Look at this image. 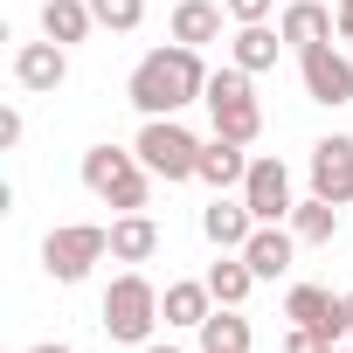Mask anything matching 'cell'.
Listing matches in <instances>:
<instances>
[{
    "label": "cell",
    "instance_id": "31",
    "mask_svg": "<svg viewBox=\"0 0 353 353\" xmlns=\"http://www.w3.org/2000/svg\"><path fill=\"white\" fill-rule=\"evenodd\" d=\"M346 319H353V298H346Z\"/></svg>",
    "mask_w": 353,
    "mask_h": 353
},
{
    "label": "cell",
    "instance_id": "2",
    "mask_svg": "<svg viewBox=\"0 0 353 353\" xmlns=\"http://www.w3.org/2000/svg\"><path fill=\"white\" fill-rule=\"evenodd\" d=\"M208 118H215V132L222 139H236V145H250L256 132H263V104H256V90H250V70L243 63H229V70H208Z\"/></svg>",
    "mask_w": 353,
    "mask_h": 353
},
{
    "label": "cell",
    "instance_id": "27",
    "mask_svg": "<svg viewBox=\"0 0 353 353\" xmlns=\"http://www.w3.org/2000/svg\"><path fill=\"white\" fill-rule=\"evenodd\" d=\"M0 145H21V111H0Z\"/></svg>",
    "mask_w": 353,
    "mask_h": 353
},
{
    "label": "cell",
    "instance_id": "14",
    "mask_svg": "<svg viewBox=\"0 0 353 353\" xmlns=\"http://www.w3.org/2000/svg\"><path fill=\"white\" fill-rule=\"evenodd\" d=\"M291 250H298V236H291V229L256 222V236L243 243V263H250L256 277H284V270H291Z\"/></svg>",
    "mask_w": 353,
    "mask_h": 353
},
{
    "label": "cell",
    "instance_id": "29",
    "mask_svg": "<svg viewBox=\"0 0 353 353\" xmlns=\"http://www.w3.org/2000/svg\"><path fill=\"white\" fill-rule=\"evenodd\" d=\"M28 353H70V346H63V339H42V346H28Z\"/></svg>",
    "mask_w": 353,
    "mask_h": 353
},
{
    "label": "cell",
    "instance_id": "21",
    "mask_svg": "<svg viewBox=\"0 0 353 353\" xmlns=\"http://www.w3.org/2000/svg\"><path fill=\"white\" fill-rule=\"evenodd\" d=\"M201 353H250V319H243L236 305L208 312V319H201Z\"/></svg>",
    "mask_w": 353,
    "mask_h": 353
},
{
    "label": "cell",
    "instance_id": "3",
    "mask_svg": "<svg viewBox=\"0 0 353 353\" xmlns=\"http://www.w3.org/2000/svg\"><path fill=\"white\" fill-rule=\"evenodd\" d=\"M83 188H90L104 208L139 215V208H145V159H139V152H118V145H90V152H83Z\"/></svg>",
    "mask_w": 353,
    "mask_h": 353
},
{
    "label": "cell",
    "instance_id": "15",
    "mask_svg": "<svg viewBox=\"0 0 353 353\" xmlns=\"http://www.w3.org/2000/svg\"><path fill=\"white\" fill-rule=\"evenodd\" d=\"M194 181H208L215 194H229V188H243V181H250V159H243V145L215 132V139L201 145V173H194Z\"/></svg>",
    "mask_w": 353,
    "mask_h": 353
},
{
    "label": "cell",
    "instance_id": "22",
    "mask_svg": "<svg viewBox=\"0 0 353 353\" xmlns=\"http://www.w3.org/2000/svg\"><path fill=\"white\" fill-rule=\"evenodd\" d=\"M291 236H298V243H332V236H339V201H325V194L298 201V208H291Z\"/></svg>",
    "mask_w": 353,
    "mask_h": 353
},
{
    "label": "cell",
    "instance_id": "23",
    "mask_svg": "<svg viewBox=\"0 0 353 353\" xmlns=\"http://www.w3.org/2000/svg\"><path fill=\"white\" fill-rule=\"evenodd\" d=\"M250 284H256V270L243 263V250H236V256H222V263H208V291H215V305H243V298H250Z\"/></svg>",
    "mask_w": 353,
    "mask_h": 353
},
{
    "label": "cell",
    "instance_id": "18",
    "mask_svg": "<svg viewBox=\"0 0 353 353\" xmlns=\"http://www.w3.org/2000/svg\"><path fill=\"white\" fill-rule=\"evenodd\" d=\"M173 42H188V49L222 42V8L215 0H181V8H173Z\"/></svg>",
    "mask_w": 353,
    "mask_h": 353
},
{
    "label": "cell",
    "instance_id": "9",
    "mask_svg": "<svg viewBox=\"0 0 353 353\" xmlns=\"http://www.w3.org/2000/svg\"><path fill=\"white\" fill-rule=\"evenodd\" d=\"M298 70H305V97H312V104H353V63H346L332 42L305 49Z\"/></svg>",
    "mask_w": 353,
    "mask_h": 353
},
{
    "label": "cell",
    "instance_id": "25",
    "mask_svg": "<svg viewBox=\"0 0 353 353\" xmlns=\"http://www.w3.org/2000/svg\"><path fill=\"white\" fill-rule=\"evenodd\" d=\"M284 353H332V339L312 332V325H291V332H284Z\"/></svg>",
    "mask_w": 353,
    "mask_h": 353
},
{
    "label": "cell",
    "instance_id": "28",
    "mask_svg": "<svg viewBox=\"0 0 353 353\" xmlns=\"http://www.w3.org/2000/svg\"><path fill=\"white\" fill-rule=\"evenodd\" d=\"M332 14H339V35L353 42V0H339V8H332Z\"/></svg>",
    "mask_w": 353,
    "mask_h": 353
},
{
    "label": "cell",
    "instance_id": "12",
    "mask_svg": "<svg viewBox=\"0 0 353 353\" xmlns=\"http://www.w3.org/2000/svg\"><path fill=\"white\" fill-rule=\"evenodd\" d=\"M332 28H339V14H325L319 0H291V8L277 14V35L305 56V49H319V42H332Z\"/></svg>",
    "mask_w": 353,
    "mask_h": 353
},
{
    "label": "cell",
    "instance_id": "19",
    "mask_svg": "<svg viewBox=\"0 0 353 353\" xmlns=\"http://www.w3.org/2000/svg\"><path fill=\"white\" fill-rule=\"evenodd\" d=\"M277 49H291L277 28H263V21H243V28H236V63H243L250 77H256V70H277Z\"/></svg>",
    "mask_w": 353,
    "mask_h": 353
},
{
    "label": "cell",
    "instance_id": "13",
    "mask_svg": "<svg viewBox=\"0 0 353 353\" xmlns=\"http://www.w3.org/2000/svg\"><path fill=\"white\" fill-rule=\"evenodd\" d=\"M201 236L215 243V250H243L250 236H256V215H250V201H208V215H201Z\"/></svg>",
    "mask_w": 353,
    "mask_h": 353
},
{
    "label": "cell",
    "instance_id": "7",
    "mask_svg": "<svg viewBox=\"0 0 353 353\" xmlns=\"http://www.w3.org/2000/svg\"><path fill=\"white\" fill-rule=\"evenodd\" d=\"M243 201H250V215L256 222H284L298 201H291V166L284 159H250V181H243Z\"/></svg>",
    "mask_w": 353,
    "mask_h": 353
},
{
    "label": "cell",
    "instance_id": "16",
    "mask_svg": "<svg viewBox=\"0 0 353 353\" xmlns=\"http://www.w3.org/2000/svg\"><path fill=\"white\" fill-rule=\"evenodd\" d=\"M208 305H215L208 277H201V284H194V277H181V284H166V291H159V312H166V325H194V332H201Z\"/></svg>",
    "mask_w": 353,
    "mask_h": 353
},
{
    "label": "cell",
    "instance_id": "10",
    "mask_svg": "<svg viewBox=\"0 0 353 353\" xmlns=\"http://www.w3.org/2000/svg\"><path fill=\"white\" fill-rule=\"evenodd\" d=\"M312 194H325V201H353V139H319L312 145Z\"/></svg>",
    "mask_w": 353,
    "mask_h": 353
},
{
    "label": "cell",
    "instance_id": "26",
    "mask_svg": "<svg viewBox=\"0 0 353 353\" xmlns=\"http://www.w3.org/2000/svg\"><path fill=\"white\" fill-rule=\"evenodd\" d=\"M222 8H229L236 21H270V8H277V0H222Z\"/></svg>",
    "mask_w": 353,
    "mask_h": 353
},
{
    "label": "cell",
    "instance_id": "6",
    "mask_svg": "<svg viewBox=\"0 0 353 353\" xmlns=\"http://www.w3.org/2000/svg\"><path fill=\"white\" fill-rule=\"evenodd\" d=\"M152 325H159V291H152L139 270H125V277L104 291V332L125 339V346H139V339H152Z\"/></svg>",
    "mask_w": 353,
    "mask_h": 353
},
{
    "label": "cell",
    "instance_id": "24",
    "mask_svg": "<svg viewBox=\"0 0 353 353\" xmlns=\"http://www.w3.org/2000/svg\"><path fill=\"white\" fill-rule=\"evenodd\" d=\"M90 14H97V28H111V35H132V28L145 21V0H90Z\"/></svg>",
    "mask_w": 353,
    "mask_h": 353
},
{
    "label": "cell",
    "instance_id": "4",
    "mask_svg": "<svg viewBox=\"0 0 353 353\" xmlns=\"http://www.w3.org/2000/svg\"><path fill=\"white\" fill-rule=\"evenodd\" d=\"M132 152L145 159L152 181H194V173H201V139L181 118H145V132H139Z\"/></svg>",
    "mask_w": 353,
    "mask_h": 353
},
{
    "label": "cell",
    "instance_id": "32",
    "mask_svg": "<svg viewBox=\"0 0 353 353\" xmlns=\"http://www.w3.org/2000/svg\"><path fill=\"white\" fill-rule=\"evenodd\" d=\"M332 353H339V346H332Z\"/></svg>",
    "mask_w": 353,
    "mask_h": 353
},
{
    "label": "cell",
    "instance_id": "20",
    "mask_svg": "<svg viewBox=\"0 0 353 353\" xmlns=\"http://www.w3.org/2000/svg\"><path fill=\"white\" fill-rule=\"evenodd\" d=\"M152 250H159L152 215H118V222H111V256H118V263H145Z\"/></svg>",
    "mask_w": 353,
    "mask_h": 353
},
{
    "label": "cell",
    "instance_id": "1",
    "mask_svg": "<svg viewBox=\"0 0 353 353\" xmlns=\"http://www.w3.org/2000/svg\"><path fill=\"white\" fill-rule=\"evenodd\" d=\"M125 97H132L145 118H181L188 104H201V97H208V63H201V49H188V42L152 49V56L132 70Z\"/></svg>",
    "mask_w": 353,
    "mask_h": 353
},
{
    "label": "cell",
    "instance_id": "30",
    "mask_svg": "<svg viewBox=\"0 0 353 353\" xmlns=\"http://www.w3.org/2000/svg\"><path fill=\"white\" fill-rule=\"evenodd\" d=\"M145 353H181V346H145Z\"/></svg>",
    "mask_w": 353,
    "mask_h": 353
},
{
    "label": "cell",
    "instance_id": "17",
    "mask_svg": "<svg viewBox=\"0 0 353 353\" xmlns=\"http://www.w3.org/2000/svg\"><path fill=\"white\" fill-rule=\"evenodd\" d=\"M90 28H97L90 0H42V35H49V42H63V49H70V42H83Z\"/></svg>",
    "mask_w": 353,
    "mask_h": 353
},
{
    "label": "cell",
    "instance_id": "5",
    "mask_svg": "<svg viewBox=\"0 0 353 353\" xmlns=\"http://www.w3.org/2000/svg\"><path fill=\"white\" fill-rule=\"evenodd\" d=\"M104 250H111V229H97V222H63V229H49V243H42V270H49L56 284H83Z\"/></svg>",
    "mask_w": 353,
    "mask_h": 353
},
{
    "label": "cell",
    "instance_id": "8",
    "mask_svg": "<svg viewBox=\"0 0 353 353\" xmlns=\"http://www.w3.org/2000/svg\"><path fill=\"white\" fill-rule=\"evenodd\" d=\"M284 319H291V325H312V332H325L332 346L353 332V319H346V298H332L325 284H298V291L284 298Z\"/></svg>",
    "mask_w": 353,
    "mask_h": 353
},
{
    "label": "cell",
    "instance_id": "11",
    "mask_svg": "<svg viewBox=\"0 0 353 353\" xmlns=\"http://www.w3.org/2000/svg\"><path fill=\"white\" fill-rule=\"evenodd\" d=\"M63 77H70L63 42H21L14 49V83L21 90H63Z\"/></svg>",
    "mask_w": 353,
    "mask_h": 353
}]
</instances>
